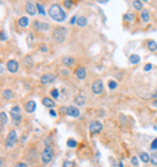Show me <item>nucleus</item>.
Returning a JSON list of instances; mask_svg holds the SVG:
<instances>
[{"label": "nucleus", "mask_w": 157, "mask_h": 167, "mask_svg": "<svg viewBox=\"0 0 157 167\" xmlns=\"http://www.w3.org/2000/svg\"><path fill=\"white\" fill-rule=\"evenodd\" d=\"M17 23H18V25H19L21 28H27V27L29 25V19H28V17L23 16V17H19V18H18Z\"/></svg>", "instance_id": "obj_16"}, {"label": "nucleus", "mask_w": 157, "mask_h": 167, "mask_svg": "<svg viewBox=\"0 0 157 167\" xmlns=\"http://www.w3.org/2000/svg\"><path fill=\"white\" fill-rule=\"evenodd\" d=\"M92 91H93V93H96V94H100L104 91L103 80L97 79L96 81H93V84H92Z\"/></svg>", "instance_id": "obj_6"}, {"label": "nucleus", "mask_w": 157, "mask_h": 167, "mask_svg": "<svg viewBox=\"0 0 157 167\" xmlns=\"http://www.w3.org/2000/svg\"><path fill=\"white\" fill-rule=\"evenodd\" d=\"M48 16L56 22H64L67 19V13L59 4H52L48 7Z\"/></svg>", "instance_id": "obj_1"}, {"label": "nucleus", "mask_w": 157, "mask_h": 167, "mask_svg": "<svg viewBox=\"0 0 157 167\" xmlns=\"http://www.w3.org/2000/svg\"><path fill=\"white\" fill-rule=\"evenodd\" d=\"M131 162H132V165H133V166H135V167L139 165V160H138V157H137V156H132Z\"/></svg>", "instance_id": "obj_36"}, {"label": "nucleus", "mask_w": 157, "mask_h": 167, "mask_svg": "<svg viewBox=\"0 0 157 167\" xmlns=\"http://www.w3.org/2000/svg\"><path fill=\"white\" fill-rule=\"evenodd\" d=\"M34 65V61H33V57L27 55L24 57V67H27V68H31V67Z\"/></svg>", "instance_id": "obj_17"}, {"label": "nucleus", "mask_w": 157, "mask_h": 167, "mask_svg": "<svg viewBox=\"0 0 157 167\" xmlns=\"http://www.w3.org/2000/svg\"><path fill=\"white\" fill-rule=\"evenodd\" d=\"M62 62L64 63L67 67H71V65L75 64V59H74L73 57H64V58L62 59Z\"/></svg>", "instance_id": "obj_21"}, {"label": "nucleus", "mask_w": 157, "mask_h": 167, "mask_svg": "<svg viewBox=\"0 0 157 167\" xmlns=\"http://www.w3.org/2000/svg\"><path fill=\"white\" fill-rule=\"evenodd\" d=\"M15 167H28V165L24 163V162H18V163L15 165Z\"/></svg>", "instance_id": "obj_41"}, {"label": "nucleus", "mask_w": 157, "mask_h": 167, "mask_svg": "<svg viewBox=\"0 0 157 167\" xmlns=\"http://www.w3.org/2000/svg\"><path fill=\"white\" fill-rule=\"evenodd\" d=\"M27 43H28V46H31V44L34 43V37H33V34H31V33H29V34H28Z\"/></svg>", "instance_id": "obj_31"}, {"label": "nucleus", "mask_w": 157, "mask_h": 167, "mask_svg": "<svg viewBox=\"0 0 157 167\" xmlns=\"http://www.w3.org/2000/svg\"><path fill=\"white\" fill-rule=\"evenodd\" d=\"M140 17H141V19H143V22H149V19H150V12H149V10H146V9H143L141 10V13H140Z\"/></svg>", "instance_id": "obj_19"}, {"label": "nucleus", "mask_w": 157, "mask_h": 167, "mask_svg": "<svg viewBox=\"0 0 157 167\" xmlns=\"http://www.w3.org/2000/svg\"><path fill=\"white\" fill-rule=\"evenodd\" d=\"M67 145H68L69 148H75V147L77 145V142H76V141H74V139H68Z\"/></svg>", "instance_id": "obj_30"}, {"label": "nucleus", "mask_w": 157, "mask_h": 167, "mask_svg": "<svg viewBox=\"0 0 157 167\" xmlns=\"http://www.w3.org/2000/svg\"><path fill=\"white\" fill-rule=\"evenodd\" d=\"M50 115H51V116H54V118H57V115H58V114H57L54 110H50Z\"/></svg>", "instance_id": "obj_45"}, {"label": "nucleus", "mask_w": 157, "mask_h": 167, "mask_svg": "<svg viewBox=\"0 0 157 167\" xmlns=\"http://www.w3.org/2000/svg\"><path fill=\"white\" fill-rule=\"evenodd\" d=\"M40 50H41L42 52H47V47H46L45 45H41V46H40Z\"/></svg>", "instance_id": "obj_44"}, {"label": "nucleus", "mask_w": 157, "mask_h": 167, "mask_svg": "<svg viewBox=\"0 0 157 167\" xmlns=\"http://www.w3.org/2000/svg\"><path fill=\"white\" fill-rule=\"evenodd\" d=\"M103 130V124L100 121H92L89 124V132L92 133V135H97V133H99L100 131Z\"/></svg>", "instance_id": "obj_7"}, {"label": "nucleus", "mask_w": 157, "mask_h": 167, "mask_svg": "<svg viewBox=\"0 0 157 167\" xmlns=\"http://www.w3.org/2000/svg\"><path fill=\"white\" fill-rule=\"evenodd\" d=\"M6 68H7V70L10 73H17L18 68H19V64H18V62L16 59H10L6 63Z\"/></svg>", "instance_id": "obj_9"}, {"label": "nucleus", "mask_w": 157, "mask_h": 167, "mask_svg": "<svg viewBox=\"0 0 157 167\" xmlns=\"http://www.w3.org/2000/svg\"><path fill=\"white\" fill-rule=\"evenodd\" d=\"M74 101H75V104H76V106H80V107H82V106L86 104V98H85L83 96H81V94L76 96Z\"/></svg>", "instance_id": "obj_18"}, {"label": "nucleus", "mask_w": 157, "mask_h": 167, "mask_svg": "<svg viewBox=\"0 0 157 167\" xmlns=\"http://www.w3.org/2000/svg\"><path fill=\"white\" fill-rule=\"evenodd\" d=\"M25 11H27V13H29L30 16H35V15L38 13L36 3H33V1H27V3H25Z\"/></svg>", "instance_id": "obj_8"}, {"label": "nucleus", "mask_w": 157, "mask_h": 167, "mask_svg": "<svg viewBox=\"0 0 157 167\" xmlns=\"http://www.w3.org/2000/svg\"><path fill=\"white\" fill-rule=\"evenodd\" d=\"M77 18H79V17H77L76 15H74V16L71 17V19H70V24H71V25L76 24V23H77Z\"/></svg>", "instance_id": "obj_40"}, {"label": "nucleus", "mask_w": 157, "mask_h": 167, "mask_svg": "<svg viewBox=\"0 0 157 167\" xmlns=\"http://www.w3.org/2000/svg\"><path fill=\"white\" fill-rule=\"evenodd\" d=\"M0 39H1V41H6L7 40V35L5 34L4 30H1V33H0Z\"/></svg>", "instance_id": "obj_39"}, {"label": "nucleus", "mask_w": 157, "mask_h": 167, "mask_svg": "<svg viewBox=\"0 0 157 167\" xmlns=\"http://www.w3.org/2000/svg\"><path fill=\"white\" fill-rule=\"evenodd\" d=\"M0 120H1V130L5 127V125L9 122V118H7V115H6V113L5 112H1L0 113Z\"/></svg>", "instance_id": "obj_20"}, {"label": "nucleus", "mask_w": 157, "mask_h": 167, "mask_svg": "<svg viewBox=\"0 0 157 167\" xmlns=\"http://www.w3.org/2000/svg\"><path fill=\"white\" fill-rule=\"evenodd\" d=\"M150 161H151V165L157 166V155H151L150 156Z\"/></svg>", "instance_id": "obj_34"}, {"label": "nucleus", "mask_w": 157, "mask_h": 167, "mask_svg": "<svg viewBox=\"0 0 157 167\" xmlns=\"http://www.w3.org/2000/svg\"><path fill=\"white\" fill-rule=\"evenodd\" d=\"M3 97L6 99V101H9V99H12V98H13V93H12L11 90L6 88V90L3 91Z\"/></svg>", "instance_id": "obj_23"}, {"label": "nucleus", "mask_w": 157, "mask_h": 167, "mask_svg": "<svg viewBox=\"0 0 157 167\" xmlns=\"http://www.w3.org/2000/svg\"><path fill=\"white\" fill-rule=\"evenodd\" d=\"M64 6L68 7V9H70V7L74 6V1H70V0H64Z\"/></svg>", "instance_id": "obj_35"}, {"label": "nucleus", "mask_w": 157, "mask_h": 167, "mask_svg": "<svg viewBox=\"0 0 157 167\" xmlns=\"http://www.w3.org/2000/svg\"><path fill=\"white\" fill-rule=\"evenodd\" d=\"M147 49H149L151 52L157 51V43H156L155 40H149V41H147Z\"/></svg>", "instance_id": "obj_24"}, {"label": "nucleus", "mask_w": 157, "mask_h": 167, "mask_svg": "<svg viewBox=\"0 0 157 167\" xmlns=\"http://www.w3.org/2000/svg\"><path fill=\"white\" fill-rule=\"evenodd\" d=\"M118 167H123V163H122V162H120V163H118Z\"/></svg>", "instance_id": "obj_50"}, {"label": "nucleus", "mask_w": 157, "mask_h": 167, "mask_svg": "<svg viewBox=\"0 0 157 167\" xmlns=\"http://www.w3.org/2000/svg\"><path fill=\"white\" fill-rule=\"evenodd\" d=\"M24 109H25V112L27 113H34L35 112V109H36V104H35V102L34 101H28L25 104H24Z\"/></svg>", "instance_id": "obj_14"}, {"label": "nucleus", "mask_w": 157, "mask_h": 167, "mask_svg": "<svg viewBox=\"0 0 157 167\" xmlns=\"http://www.w3.org/2000/svg\"><path fill=\"white\" fill-rule=\"evenodd\" d=\"M150 148H151V150H156V149H157V138H155V139L152 141Z\"/></svg>", "instance_id": "obj_38"}, {"label": "nucleus", "mask_w": 157, "mask_h": 167, "mask_svg": "<svg viewBox=\"0 0 157 167\" xmlns=\"http://www.w3.org/2000/svg\"><path fill=\"white\" fill-rule=\"evenodd\" d=\"M98 3H99V4H106V3H108V0H105V1H98Z\"/></svg>", "instance_id": "obj_48"}, {"label": "nucleus", "mask_w": 157, "mask_h": 167, "mask_svg": "<svg viewBox=\"0 0 157 167\" xmlns=\"http://www.w3.org/2000/svg\"><path fill=\"white\" fill-rule=\"evenodd\" d=\"M63 167H74V162L69 161V160H65L63 162Z\"/></svg>", "instance_id": "obj_37"}, {"label": "nucleus", "mask_w": 157, "mask_h": 167, "mask_svg": "<svg viewBox=\"0 0 157 167\" xmlns=\"http://www.w3.org/2000/svg\"><path fill=\"white\" fill-rule=\"evenodd\" d=\"M51 96H52L54 99H57V98L59 97V91H58L57 88H53V90H51Z\"/></svg>", "instance_id": "obj_32"}, {"label": "nucleus", "mask_w": 157, "mask_h": 167, "mask_svg": "<svg viewBox=\"0 0 157 167\" xmlns=\"http://www.w3.org/2000/svg\"><path fill=\"white\" fill-rule=\"evenodd\" d=\"M156 96H157V91H155V93L152 94V97H156Z\"/></svg>", "instance_id": "obj_49"}, {"label": "nucleus", "mask_w": 157, "mask_h": 167, "mask_svg": "<svg viewBox=\"0 0 157 167\" xmlns=\"http://www.w3.org/2000/svg\"><path fill=\"white\" fill-rule=\"evenodd\" d=\"M10 114L12 116V120L15 121V125H18L22 120V114H21V108L19 107H12L10 110Z\"/></svg>", "instance_id": "obj_5"}, {"label": "nucleus", "mask_w": 157, "mask_h": 167, "mask_svg": "<svg viewBox=\"0 0 157 167\" xmlns=\"http://www.w3.org/2000/svg\"><path fill=\"white\" fill-rule=\"evenodd\" d=\"M62 75H65V76L69 75V70H68V69H63V70H62Z\"/></svg>", "instance_id": "obj_43"}, {"label": "nucleus", "mask_w": 157, "mask_h": 167, "mask_svg": "<svg viewBox=\"0 0 157 167\" xmlns=\"http://www.w3.org/2000/svg\"><path fill=\"white\" fill-rule=\"evenodd\" d=\"M52 159H53V149L50 145H46L41 153V161L44 165H47L52 161Z\"/></svg>", "instance_id": "obj_3"}, {"label": "nucleus", "mask_w": 157, "mask_h": 167, "mask_svg": "<svg viewBox=\"0 0 157 167\" xmlns=\"http://www.w3.org/2000/svg\"><path fill=\"white\" fill-rule=\"evenodd\" d=\"M151 106H152V107H155V108H157V99H155V101H152V102H151Z\"/></svg>", "instance_id": "obj_46"}, {"label": "nucleus", "mask_w": 157, "mask_h": 167, "mask_svg": "<svg viewBox=\"0 0 157 167\" xmlns=\"http://www.w3.org/2000/svg\"><path fill=\"white\" fill-rule=\"evenodd\" d=\"M33 25H34V28H35L36 30H48V29H50V24H48V23L40 22V21H35Z\"/></svg>", "instance_id": "obj_13"}, {"label": "nucleus", "mask_w": 157, "mask_h": 167, "mask_svg": "<svg viewBox=\"0 0 157 167\" xmlns=\"http://www.w3.org/2000/svg\"><path fill=\"white\" fill-rule=\"evenodd\" d=\"M0 70H1V72H0L1 74H4V73H5V68H4V65H3V64H1V68H0Z\"/></svg>", "instance_id": "obj_47"}, {"label": "nucleus", "mask_w": 157, "mask_h": 167, "mask_svg": "<svg viewBox=\"0 0 157 167\" xmlns=\"http://www.w3.org/2000/svg\"><path fill=\"white\" fill-rule=\"evenodd\" d=\"M67 115L71 116V118H79L80 116V110L77 107H74V106H70L67 108Z\"/></svg>", "instance_id": "obj_11"}, {"label": "nucleus", "mask_w": 157, "mask_h": 167, "mask_svg": "<svg viewBox=\"0 0 157 167\" xmlns=\"http://www.w3.org/2000/svg\"><path fill=\"white\" fill-rule=\"evenodd\" d=\"M151 69H152V65H151L150 63H149V64H146V65L144 67V70H145V72H149V70H151Z\"/></svg>", "instance_id": "obj_42"}, {"label": "nucleus", "mask_w": 157, "mask_h": 167, "mask_svg": "<svg viewBox=\"0 0 157 167\" xmlns=\"http://www.w3.org/2000/svg\"><path fill=\"white\" fill-rule=\"evenodd\" d=\"M17 142V132L16 130H11L9 133H7V137L5 139V148L6 149H11Z\"/></svg>", "instance_id": "obj_4"}, {"label": "nucleus", "mask_w": 157, "mask_h": 167, "mask_svg": "<svg viewBox=\"0 0 157 167\" xmlns=\"http://www.w3.org/2000/svg\"><path fill=\"white\" fill-rule=\"evenodd\" d=\"M74 74H75V75H76V78H77V79H80V80H85V79H86V76H87L86 69L83 68V67H77V68L75 69V72H74Z\"/></svg>", "instance_id": "obj_12"}, {"label": "nucleus", "mask_w": 157, "mask_h": 167, "mask_svg": "<svg viewBox=\"0 0 157 167\" xmlns=\"http://www.w3.org/2000/svg\"><path fill=\"white\" fill-rule=\"evenodd\" d=\"M134 19H135V15H134V13H124V15H123V21H124V22L132 23Z\"/></svg>", "instance_id": "obj_22"}, {"label": "nucleus", "mask_w": 157, "mask_h": 167, "mask_svg": "<svg viewBox=\"0 0 157 167\" xmlns=\"http://www.w3.org/2000/svg\"><path fill=\"white\" fill-rule=\"evenodd\" d=\"M139 157H140V160L143 161V162H149L150 161V155L147 154V153H145V151H141L140 154H139Z\"/></svg>", "instance_id": "obj_26"}, {"label": "nucleus", "mask_w": 157, "mask_h": 167, "mask_svg": "<svg viewBox=\"0 0 157 167\" xmlns=\"http://www.w3.org/2000/svg\"><path fill=\"white\" fill-rule=\"evenodd\" d=\"M132 5L135 10H143V3L140 1V0H134V1H132Z\"/></svg>", "instance_id": "obj_27"}, {"label": "nucleus", "mask_w": 157, "mask_h": 167, "mask_svg": "<svg viewBox=\"0 0 157 167\" xmlns=\"http://www.w3.org/2000/svg\"><path fill=\"white\" fill-rule=\"evenodd\" d=\"M42 104H44L46 108H50V109L54 108V106H56L54 101H52V99H51V98H48V97H45V98H42Z\"/></svg>", "instance_id": "obj_15"}, {"label": "nucleus", "mask_w": 157, "mask_h": 167, "mask_svg": "<svg viewBox=\"0 0 157 167\" xmlns=\"http://www.w3.org/2000/svg\"><path fill=\"white\" fill-rule=\"evenodd\" d=\"M67 35H68V29L65 27H57V28H54V30L52 33L53 40L58 44L64 43L67 39Z\"/></svg>", "instance_id": "obj_2"}, {"label": "nucleus", "mask_w": 157, "mask_h": 167, "mask_svg": "<svg viewBox=\"0 0 157 167\" xmlns=\"http://www.w3.org/2000/svg\"><path fill=\"white\" fill-rule=\"evenodd\" d=\"M116 87H117V82L115 80H110L109 81V88L110 90H115Z\"/></svg>", "instance_id": "obj_33"}, {"label": "nucleus", "mask_w": 157, "mask_h": 167, "mask_svg": "<svg viewBox=\"0 0 157 167\" xmlns=\"http://www.w3.org/2000/svg\"><path fill=\"white\" fill-rule=\"evenodd\" d=\"M36 7H38V12L41 15V16H45L46 15V11L44 9V5L41 3H36Z\"/></svg>", "instance_id": "obj_29"}, {"label": "nucleus", "mask_w": 157, "mask_h": 167, "mask_svg": "<svg viewBox=\"0 0 157 167\" xmlns=\"http://www.w3.org/2000/svg\"><path fill=\"white\" fill-rule=\"evenodd\" d=\"M139 62H140V57L138 55H132L129 57V63L131 64H138Z\"/></svg>", "instance_id": "obj_28"}, {"label": "nucleus", "mask_w": 157, "mask_h": 167, "mask_svg": "<svg viewBox=\"0 0 157 167\" xmlns=\"http://www.w3.org/2000/svg\"><path fill=\"white\" fill-rule=\"evenodd\" d=\"M79 27H86V24H87V18L85 17V16H79V18H77V23H76Z\"/></svg>", "instance_id": "obj_25"}, {"label": "nucleus", "mask_w": 157, "mask_h": 167, "mask_svg": "<svg viewBox=\"0 0 157 167\" xmlns=\"http://www.w3.org/2000/svg\"><path fill=\"white\" fill-rule=\"evenodd\" d=\"M54 80H56V76H54L53 74H44V75L40 78V82H41V85H48V84H52Z\"/></svg>", "instance_id": "obj_10"}]
</instances>
